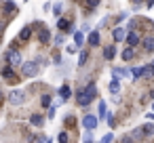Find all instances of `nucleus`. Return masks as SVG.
<instances>
[{
    "label": "nucleus",
    "mask_w": 154,
    "mask_h": 143,
    "mask_svg": "<svg viewBox=\"0 0 154 143\" xmlns=\"http://www.w3.org/2000/svg\"><path fill=\"white\" fill-rule=\"evenodd\" d=\"M95 97H97V88H95L93 82H89V84L85 86V91L78 93V103H80V105H89Z\"/></svg>",
    "instance_id": "obj_1"
},
{
    "label": "nucleus",
    "mask_w": 154,
    "mask_h": 143,
    "mask_svg": "<svg viewBox=\"0 0 154 143\" xmlns=\"http://www.w3.org/2000/svg\"><path fill=\"white\" fill-rule=\"evenodd\" d=\"M21 72H23V76H26V78H34V76L38 74V65H36L34 61H28V63H23V65H21Z\"/></svg>",
    "instance_id": "obj_2"
},
{
    "label": "nucleus",
    "mask_w": 154,
    "mask_h": 143,
    "mask_svg": "<svg viewBox=\"0 0 154 143\" xmlns=\"http://www.w3.org/2000/svg\"><path fill=\"white\" fill-rule=\"evenodd\" d=\"M7 59H9V65H11V67H15V65H23V63H21V55H19V51H11V53L7 55Z\"/></svg>",
    "instance_id": "obj_3"
},
{
    "label": "nucleus",
    "mask_w": 154,
    "mask_h": 143,
    "mask_svg": "<svg viewBox=\"0 0 154 143\" xmlns=\"http://www.w3.org/2000/svg\"><path fill=\"white\" fill-rule=\"evenodd\" d=\"M9 99H11L13 105H21L23 99H26V93H23V91H13V93L9 95Z\"/></svg>",
    "instance_id": "obj_4"
},
{
    "label": "nucleus",
    "mask_w": 154,
    "mask_h": 143,
    "mask_svg": "<svg viewBox=\"0 0 154 143\" xmlns=\"http://www.w3.org/2000/svg\"><path fill=\"white\" fill-rule=\"evenodd\" d=\"M82 126H85L87 130H93V128L97 126V116H93V114L85 116V118H82Z\"/></svg>",
    "instance_id": "obj_5"
},
{
    "label": "nucleus",
    "mask_w": 154,
    "mask_h": 143,
    "mask_svg": "<svg viewBox=\"0 0 154 143\" xmlns=\"http://www.w3.org/2000/svg\"><path fill=\"white\" fill-rule=\"evenodd\" d=\"M112 38H114L116 42H120V40H125V38H127V32H125L122 28H116V30L112 32Z\"/></svg>",
    "instance_id": "obj_6"
},
{
    "label": "nucleus",
    "mask_w": 154,
    "mask_h": 143,
    "mask_svg": "<svg viewBox=\"0 0 154 143\" xmlns=\"http://www.w3.org/2000/svg\"><path fill=\"white\" fill-rule=\"evenodd\" d=\"M127 42H129V49H133V46L139 42V34H137V32H131V34H127Z\"/></svg>",
    "instance_id": "obj_7"
},
{
    "label": "nucleus",
    "mask_w": 154,
    "mask_h": 143,
    "mask_svg": "<svg viewBox=\"0 0 154 143\" xmlns=\"http://www.w3.org/2000/svg\"><path fill=\"white\" fill-rule=\"evenodd\" d=\"M30 122H32L34 126H42V124H45V118L38 116V114H32V116H30Z\"/></svg>",
    "instance_id": "obj_8"
},
{
    "label": "nucleus",
    "mask_w": 154,
    "mask_h": 143,
    "mask_svg": "<svg viewBox=\"0 0 154 143\" xmlns=\"http://www.w3.org/2000/svg\"><path fill=\"white\" fill-rule=\"evenodd\" d=\"M99 40H101L99 32H93V34L89 36V44H91V46H97V44H99Z\"/></svg>",
    "instance_id": "obj_9"
},
{
    "label": "nucleus",
    "mask_w": 154,
    "mask_h": 143,
    "mask_svg": "<svg viewBox=\"0 0 154 143\" xmlns=\"http://www.w3.org/2000/svg\"><path fill=\"white\" fill-rule=\"evenodd\" d=\"M114 55H116V49H114V46H106V49H103V57H106L108 61L114 59Z\"/></svg>",
    "instance_id": "obj_10"
},
{
    "label": "nucleus",
    "mask_w": 154,
    "mask_h": 143,
    "mask_svg": "<svg viewBox=\"0 0 154 143\" xmlns=\"http://www.w3.org/2000/svg\"><path fill=\"white\" fill-rule=\"evenodd\" d=\"M118 91H120V80H118V78H114V80L110 82V93H114V95H116Z\"/></svg>",
    "instance_id": "obj_11"
},
{
    "label": "nucleus",
    "mask_w": 154,
    "mask_h": 143,
    "mask_svg": "<svg viewBox=\"0 0 154 143\" xmlns=\"http://www.w3.org/2000/svg\"><path fill=\"white\" fill-rule=\"evenodd\" d=\"M70 95H72V91H70V86H68V84L59 88V97H61V99H70Z\"/></svg>",
    "instance_id": "obj_12"
},
{
    "label": "nucleus",
    "mask_w": 154,
    "mask_h": 143,
    "mask_svg": "<svg viewBox=\"0 0 154 143\" xmlns=\"http://www.w3.org/2000/svg\"><path fill=\"white\" fill-rule=\"evenodd\" d=\"M82 42H85V36L80 32H74V46H80Z\"/></svg>",
    "instance_id": "obj_13"
},
{
    "label": "nucleus",
    "mask_w": 154,
    "mask_h": 143,
    "mask_svg": "<svg viewBox=\"0 0 154 143\" xmlns=\"http://www.w3.org/2000/svg\"><path fill=\"white\" fill-rule=\"evenodd\" d=\"M143 135H146V133H143V128H135V130L131 133V139H133V141H137V139H141Z\"/></svg>",
    "instance_id": "obj_14"
},
{
    "label": "nucleus",
    "mask_w": 154,
    "mask_h": 143,
    "mask_svg": "<svg viewBox=\"0 0 154 143\" xmlns=\"http://www.w3.org/2000/svg\"><path fill=\"white\" fill-rule=\"evenodd\" d=\"M143 46H146V51H154V38L148 36V38L143 40Z\"/></svg>",
    "instance_id": "obj_15"
},
{
    "label": "nucleus",
    "mask_w": 154,
    "mask_h": 143,
    "mask_svg": "<svg viewBox=\"0 0 154 143\" xmlns=\"http://www.w3.org/2000/svg\"><path fill=\"white\" fill-rule=\"evenodd\" d=\"M118 76H131V72H127V70H122V67H116V70H114V78H118Z\"/></svg>",
    "instance_id": "obj_16"
},
{
    "label": "nucleus",
    "mask_w": 154,
    "mask_h": 143,
    "mask_svg": "<svg viewBox=\"0 0 154 143\" xmlns=\"http://www.w3.org/2000/svg\"><path fill=\"white\" fill-rule=\"evenodd\" d=\"M139 76H143V67H133L131 70V78H139Z\"/></svg>",
    "instance_id": "obj_17"
},
{
    "label": "nucleus",
    "mask_w": 154,
    "mask_h": 143,
    "mask_svg": "<svg viewBox=\"0 0 154 143\" xmlns=\"http://www.w3.org/2000/svg\"><path fill=\"white\" fill-rule=\"evenodd\" d=\"M131 57H133V49H125L122 51V59L125 61H131Z\"/></svg>",
    "instance_id": "obj_18"
},
{
    "label": "nucleus",
    "mask_w": 154,
    "mask_h": 143,
    "mask_svg": "<svg viewBox=\"0 0 154 143\" xmlns=\"http://www.w3.org/2000/svg\"><path fill=\"white\" fill-rule=\"evenodd\" d=\"M57 28H59V30H66V28H70V21H68V19H59V21H57Z\"/></svg>",
    "instance_id": "obj_19"
},
{
    "label": "nucleus",
    "mask_w": 154,
    "mask_h": 143,
    "mask_svg": "<svg viewBox=\"0 0 154 143\" xmlns=\"http://www.w3.org/2000/svg\"><path fill=\"white\" fill-rule=\"evenodd\" d=\"M19 38H21V40L26 42V40L30 38V28H23V30H21V34H19Z\"/></svg>",
    "instance_id": "obj_20"
},
{
    "label": "nucleus",
    "mask_w": 154,
    "mask_h": 143,
    "mask_svg": "<svg viewBox=\"0 0 154 143\" xmlns=\"http://www.w3.org/2000/svg\"><path fill=\"white\" fill-rule=\"evenodd\" d=\"M103 116H108V109H106V103L99 101V118H103Z\"/></svg>",
    "instance_id": "obj_21"
},
{
    "label": "nucleus",
    "mask_w": 154,
    "mask_h": 143,
    "mask_svg": "<svg viewBox=\"0 0 154 143\" xmlns=\"http://www.w3.org/2000/svg\"><path fill=\"white\" fill-rule=\"evenodd\" d=\"M143 76H146V78L154 76V70H152V65H146V67H143Z\"/></svg>",
    "instance_id": "obj_22"
},
{
    "label": "nucleus",
    "mask_w": 154,
    "mask_h": 143,
    "mask_svg": "<svg viewBox=\"0 0 154 143\" xmlns=\"http://www.w3.org/2000/svg\"><path fill=\"white\" fill-rule=\"evenodd\" d=\"M2 76H5L7 80H11V78H13V70H11V67H5V70H2Z\"/></svg>",
    "instance_id": "obj_23"
},
{
    "label": "nucleus",
    "mask_w": 154,
    "mask_h": 143,
    "mask_svg": "<svg viewBox=\"0 0 154 143\" xmlns=\"http://www.w3.org/2000/svg\"><path fill=\"white\" fill-rule=\"evenodd\" d=\"M5 11H7V13H13V11H15V4H13V2H5Z\"/></svg>",
    "instance_id": "obj_24"
},
{
    "label": "nucleus",
    "mask_w": 154,
    "mask_h": 143,
    "mask_svg": "<svg viewBox=\"0 0 154 143\" xmlns=\"http://www.w3.org/2000/svg\"><path fill=\"white\" fill-rule=\"evenodd\" d=\"M40 103H42L45 107H49V105H51V97H49V95H42V101H40Z\"/></svg>",
    "instance_id": "obj_25"
},
{
    "label": "nucleus",
    "mask_w": 154,
    "mask_h": 143,
    "mask_svg": "<svg viewBox=\"0 0 154 143\" xmlns=\"http://www.w3.org/2000/svg\"><path fill=\"white\" fill-rule=\"evenodd\" d=\"M49 40V34H47V30H42L40 32V42H47Z\"/></svg>",
    "instance_id": "obj_26"
},
{
    "label": "nucleus",
    "mask_w": 154,
    "mask_h": 143,
    "mask_svg": "<svg viewBox=\"0 0 154 143\" xmlns=\"http://www.w3.org/2000/svg\"><path fill=\"white\" fill-rule=\"evenodd\" d=\"M99 143H112V133H108V135H106V137H103Z\"/></svg>",
    "instance_id": "obj_27"
},
{
    "label": "nucleus",
    "mask_w": 154,
    "mask_h": 143,
    "mask_svg": "<svg viewBox=\"0 0 154 143\" xmlns=\"http://www.w3.org/2000/svg\"><path fill=\"white\" fill-rule=\"evenodd\" d=\"M59 143H68V135L66 133H59Z\"/></svg>",
    "instance_id": "obj_28"
},
{
    "label": "nucleus",
    "mask_w": 154,
    "mask_h": 143,
    "mask_svg": "<svg viewBox=\"0 0 154 143\" xmlns=\"http://www.w3.org/2000/svg\"><path fill=\"white\" fill-rule=\"evenodd\" d=\"M97 4H99V2H97V0H91V2H87V7H89V9H95Z\"/></svg>",
    "instance_id": "obj_29"
},
{
    "label": "nucleus",
    "mask_w": 154,
    "mask_h": 143,
    "mask_svg": "<svg viewBox=\"0 0 154 143\" xmlns=\"http://www.w3.org/2000/svg\"><path fill=\"white\" fill-rule=\"evenodd\" d=\"M85 143H93V139H91V133H85Z\"/></svg>",
    "instance_id": "obj_30"
},
{
    "label": "nucleus",
    "mask_w": 154,
    "mask_h": 143,
    "mask_svg": "<svg viewBox=\"0 0 154 143\" xmlns=\"http://www.w3.org/2000/svg\"><path fill=\"white\" fill-rule=\"evenodd\" d=\"M59 13H61V2L55 4V15H59Z\"/></svg>",
    "instance_id": "obj_31"
},
{
    "label": "nucleus",
    "mask_w": 154,
    "mask_h": 143,
    "mask_svg": "<svg viewBox=\"0 0 154 143\" xmlns=\"http://www.w3.org/2000/svg\"><path fill=\"white\" fill-rule=\"evenodd\" d=\"M78 61H80V65H82V63L87 61V53H80V59H78Z\"/></svg>",
    "instance_id": "obj_32"
},
{
    "label": "nucleus",
    "mask_w": 154,
    "mask_h": 143,
    "mask_svg": "<svg viewBox=\"0 0 154 143\" xmlns=\"http://www.w3.org/2000/svg\"><path fill=\"white\" fill-rule=\"evenodd\" d=\"M66 49H68V53H76V46H74V44H70V46H66Z\"/></svg>",
    "instance_id": "obj_33"
},
{
    "label": "nucleus",
    "mask_w": 154,
    "mask_h": 143,
    "mask_svg": "<svg viewBox=\"0 0 154 143\" xmlns=\"http://www.w3.org/2000/svg\"><path fill=\"white\" fill-rule=\"evenodd\" d=\"M108 124H110V126H114V124H116V122H114V118H112L110 114H108Z\"/></svg>",
    "instance_id": "obj_34"
},
{
    "label": "nucleus",
    "mask_w": 154,
    "mask_h": 143,
    "mask_svg": "<svg viewBox=\"0 0 154 143\" xmlns=\"http://www.w3.org/2000/svg\"><path fill=\"white\" fill-rule=\"evenodd\" d=\"M148 118H150V120H154V114H148Z\"/></svg>",
    "instance_id": "obj_35"
},
{
    "label": "nucleus",
    "mask_w": 154,
    "mask_h": 143,
    "mask_svg": "<svg viewBox=\"0 0 154 143\" xmlns=\"http://www.w3.org/2000/svg\"><path fill=\"white\" fill-rule=\"evenodd\" d=\"M150 65H152V70H154V61H152V63H150Z\"/></svg>",
    "instance_id": "obj_36"
}]
</instances>
